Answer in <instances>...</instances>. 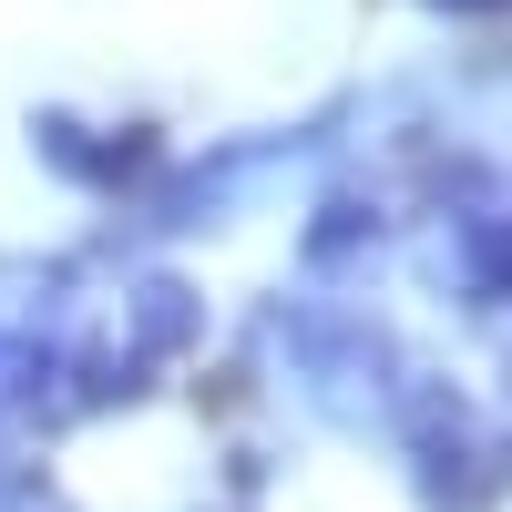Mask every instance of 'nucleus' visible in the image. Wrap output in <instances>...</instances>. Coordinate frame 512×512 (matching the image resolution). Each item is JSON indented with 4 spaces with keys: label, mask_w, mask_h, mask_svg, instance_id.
Here are the masks:
<instances>
[{
    "label": "nucleus",
    "mask_w": 512,
    "mask_h": 512,
    "mask_svg": "<svg viewBox=\"0 0 512 512\" xmlns=\"http://www.w3.org/2000/svg\"><path fill=\"white\" fill-rule=\"evenodd\" d=\"M420 11H441V21H502L512 0H420Z\"/></svg>",
    "instance_id": "nucleus-6"
},
{
    "label": "nucleus",
    "mask_w": 512,
    "mask_h": 512,
    "mask_svg": "<svg viewBox=\"0 0 512 512\" xmlns=\"http://www.w3.org/2000/svg\"><path fill=\"white\" fill-rule=\"evenodd\" d=\"M31 154L52 164L62 185H82V195H134L164 164L154 123H82V113H31Z\"/></svg>",
    "instance_id": "nucleus-3"
},
{
    "label": "nucleus",
    "mask_w": 512,
    "mask_h": 512,
    "mask_svg": "<svg viewBox=\"0 0 512 512\" xmlns=\"http://www.w3.org/2000/svg\"><path fill=\"white\" fill-rule=\"evenodd\" d=\"M287 359H297V390H308L328 420H390L400 379H410L400 349L369 318H349V308H308L287 328Z\"/></svg>",
    "instance_id": "nucleus-2"
},
{
    "label": "nucleus",
    "mask_w": 512,
    "mask_h": 512,
    "mask_svg": "<svg viewBox=\"0 0 512 512\" xmlns=\"http://www.w3.org/2000/svg\"><path fill=\"white\" fill-rule=\"evenodd\" d=\"M349 246H379V205L328 195V205H318V226H308V267H338Z\"/></svg>",
    "instance_id": "nucleus-5"
},
{
    "label": "nucleus",
    "mask_w": 512,
    "mask_h": 512,
    "mask_svg": "<svg viewBox=\"0 0 512 512\" xmlns=\"http://www.w3.org/2000/svg\"><path fill=\"white\" fill-rule=\"evenodd\" d=\"M441 277L482 318H512V195H472L441 216Z\"/></svg>",
    "instance_id": "nucleus-4"
},
{
    "label": "nucleus",
    "mask_w": 512,
    "mask_h": 512,
    "mask_svg": "<svg viewBox=\"0 0 512 512\" xmlns=\"http://www.w3.org/2000/svg\"><path fill=\"white\" fill-rule=\"evenodd\" d=\"M390 431H400L410 482H420V502H431V512H492V502L512 492V441L451 390V379L410 369L400 400H390Z\"/></svg>",
    "instance_id": "nucleus-1"
}]
</instances>
